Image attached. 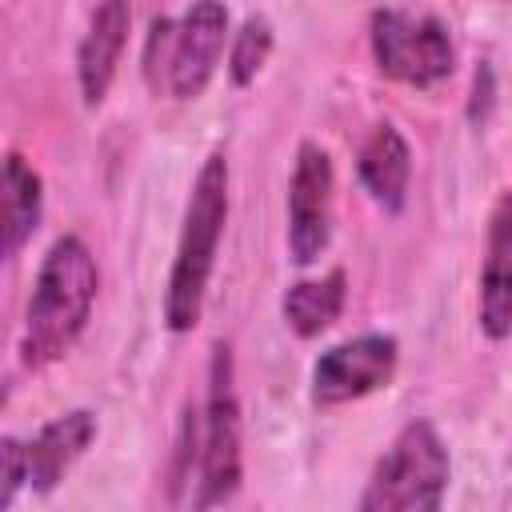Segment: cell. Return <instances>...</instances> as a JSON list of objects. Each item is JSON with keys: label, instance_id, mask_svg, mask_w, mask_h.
<instances>
[{"label": "cell", "instance_id": "cell-1", "mask_svg": "<svg viewBox=\"0 0 512 512\" xmlns=\"http://www.w3.org/2000/svg\"><path fill=\"white\" fill-rule=\"evenodd\" d=\"M96 284H100V272L88 244L80 236H60L40 260V272L28 296L24 332H20L24 368H44L76 344V336L92 316Z\"/></svg>", "mask_w": 512, "mask_h": 512}, {"label": "cell", "instance_id": "cell-2", "mask_svg": "<svg viewBox=\"0 0 512 512\" xmlns=\"http://www.w3.org/2000/svg\"><path fill=\"white\" fill-rule=\"evenodd\" d=\"M224 220H228V160L212 152L192 180L184 228L176 240V260H172L168 288H164V324L172 332H188L200 320Z\"/></svg>", "mask_w": 512, "mask_h": 512}, {"label": "cell", "instance_id": "cell-3", "mask_svg": "<svg viewBox=\"0 0 512 512\" xmlns=\"http://www.w3.org/2000/svg\"><path fill=\"white\" fill-rule=\"evenodd\" d=\"M452 460L428 420H412L396 432L388 452L376 460L360 512H436L444 504Z\"/></svg>", "mask_w": 512, "mask_h": 512}, {"label": "cell", "instance_id": "cell-4", "mask_svg": "<svg viewBox=\"0 0 512 512\" xmlns=\"http://www.w3.org/2000/svg\"><path fill=\"white\" fill-rule=\"evenodd\" d=\"M376 68L400 84L432 88L444 76H452L456 48L448 36V24L428 12H404V8H376L368 24Z\"/></svg>", "mask_w": 512, "mask_h": 512}, {"label": "cell", "instance_id": "cell-5", "mask_svg": "<svg viewBox=\"0 0 512 512\" xmlns=\"http://www.w3.org/2000/svg\"><path fill=\"white\" fill-rule=\"evenodd\" d=\"M240 488V400L232 376V348L212 344L208 396H204V452H200V500L224 504Z\"/></svg>", "mask_w": 512, "mask_h": 512}, {"label": "cell", "instance_id": "cell-6", "mask_svg": "<svg viewBox=\"0 0 512 512\" xmlns=\"http://www.w3.org/2000/svg\"><path fill=\"white\" fill-rule=\"evenodd\" d=\"M396 360L400 344L388 332H364L344 344H332L312 364V400L320 408L360 400L396 376Z\"/></svg>", "mask_w": 512, "mask_h": 512}, {"label": "cell", "instance_id": "cell-7", "mask_svg": "<svg viewBox=\"0 0 512 512\" xmlns=\"http://www.w3.org/2000/svg\"><path fill=\"white\" fill-rule=\"evenodd\" d=\"M332 236V160L320 144L296 148L288 184V252L296 264H312Z\"/></svg>", "mask_w": 512, "mask_h": 512}, {"label": "cell", "instance_id": "cell-8", "mask_svg": "<svg viewBox=\"0 0 512 512\" xmlns=\"http://www.w3.org/2000/svg\"><path fill=\"white\" fill-rule=\"evenodd\" d=\"M228 40V8L224 0H192L188 12L176 24V44H172V64H168V92L176 100H196Z\"/></svg>", "mask_w": 512, "mask_h": 512}, {"label": "cell", "instance_id": "cell-9", "mask_svg": "<svg viewBox=\"0 0 512 512\" xmlns=\"http://www.w3.org/2000/svg\"><path fill=\"white\" fill-rule=\"evenodd\" d=\"M480 332L488 340L512 336V188L488 216V244L480 264Z\"/></svg>", "mask_w": 512, "mask_h": 512}, {"label": "cell", "instance_id": "cell-10", "mask_svg": "<svg viewBox=\"0 0 512 512\" xmlns=\"http://www.w3.org/2000/svg\"><path fill=\"white\" fill-rule=\"evenodd\" d=\"M128 24H132L128 0H100L88 20V32L76 48V80H80V96L88 108H96L112 88L120 52L128 44Z\"/></svg>", "mask_w": 512, "mask_h": 512}, {"label": "cell", "instance_id": "cell-11", "mask_svg": "<svg viewBox=\"0 0 512 512\" xmlns=\"http://www.w3.org/2000/svg\"><path fill=\"white\" fill-rule=\"evenodd\" d=\"M96 440V412L76 408L64 412L56 420H48L24 448H28V488L32 492H52L64 472L88 452V444Z\"/></svg>", "mask_w": 512, "mask_h": 512}, {"label": "cell", "instance_id": "cell-12", "mask_svg": "<svg viewBox=\"0 0 512 512\" xmlns=\"http://www.w3.org/2000/svg\"><path fill=\"white\" fill-rule=\"evenodd\" d=\"M356 176L364 184V192L384 208V212H400L408 200V180H412V148L400 136L396 124H376L372 136L364 140L360 156H356Z\"/></svg>", "mask_w": 512, "mask_h": 512}, {"label": "cell", "instance_id": "cell-13", "mask_svg": "<svg viewBox=\"0 0 512 512\" xmlns=\"http://www.w3.org/2000/svg\"><path fill=\"white\" fill-rule=\"evenodd\" d=\"M40 208H44V184H40L36 168L20 152H8L4 200H0V252H4V260H12L32 240V232L40 224Z\"/></svg>", "mask_w": 512, "mask_h": 512}, {"label": "cell", "instance_id": "cell-14", "mask_svg": "<svg viewBox=\"0 0 512 512\" xmlns=\"http://www.w3.org/2000/svg\"><path fill=\"white\" fill-rule=\"evenodd\" d=\"M344 284H348V276H344L340 268H332V272L320 276V280H300V284H292V288L284 292V300H280L284 324H288L300 340L320 336L324 328H332V320H336L340 308H344V292H348Z\"/></svg>", "mask_w": 512, "mask_h": 512}, {"label": "cell", "instance_id": "cell-15", "mask_svg": "<svg viewBox=\"0 0 512 512\" xmlns=\"http://www.w3.org/2000/svg\"><path fill=\"white\" fill-rule=\"evenodd\" d=\"M268 52H272V24H268V16L256 12L232 36V48H228V80L236 88H248L256 80V72L264 68Z\"/></svg>", "mask_w": 512, "mask_h": 512}, {"label": "cell", "instance_id": "cell-16", "mask_svg": "<svg viewBox=\"0 0 512 512\" xmlns=\"http://www.w3.org/2000/svg\"><path fill=\"white\" fill-rule=\"evenodd\" d=\"M172 44H176V24L168 16H156L148 28V48H144V76L152 88H168V64H172Z\"/></svg>", "mask_w": 512, "mask_h": 512}, {"label": "cell", "instance_id": "cell-17", "mask_svg": "<svg viewBox=\"0 0 512 512\" xmlns=\"http://www.w3.org/2000/svg\"><path fill=\"white\" fill-rule=\"evenodd\" d=\"M0 460H4V488H0V508H12L16 492L28 484V448L16 436L0 440Z\"/></svg>", "mask_w": 512, "mask_h": 512}, {"label": "cell", "instance_id": "cell-18", "mask_svg": "<svg viewBox=\"0 0 512 512\" xmlns=\"http://www.w3.org/2000/svg\"><path fill=\"white\" fill-rule=\"evenodd\" d=\"M472 96H476V100H472V120H476V116H484L488 104H492V68H488V64L476 72V88H472Z\"/></svg>", "mask_w": 512, "mask_h": 512}]
</instances>
